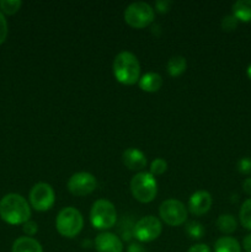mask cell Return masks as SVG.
<instances>
[{
    "label": "cell",
    "instance_id": "6da1fadb",
    "mask_svg": "<svg viewBox=\"0 0 251 252\" xmlns=\"http://www.w3.org/2000/svg\"><path fill=\"white\" fill-rule=\"evenodd\" d=\"M31 207L26 199L17 193H9L0 201V218L10 225H24L30 220Z\"/></svg>",
    "mask_w": 251,
    "mask_h": 252
},
{
    "label": "cell",
    "instance_id": "7a4b0ae2",
    "mask_svg": "<svg viewBox=\"0 0 251 252\" xmlns=\"http://www.w3.org/2000/svg\"><path fill=\"white\" fill-rule=\"evenodd\" d=\"M113 76L123 85H134L140 79V64L137 57L128 51H123L115 57L112 63Z\"/></svg>",
    "mask_w": 251,
    "mask_h": 252
},
{
    "label": "cell",
    "instance_id": "3957f363",
    "mask_svg": "<svg viewBox=\"0 0 251 252\" xmlns=\"http://www.w3.org/2000/svg\"><path fill=\"white\" fill-rule=\"evenodd\" d=\"M84 226V218L80 212L74 207L62 209L56 219V229L59 235L73 239L80 234Z\"/></svg>",
    "mask_w": 251,
    "mask_h": 252
},
{
    "label": "cell",
    "instance_id": "277c9868",
    "mask_svg": "<svg viewBox=\"0 0 251 252\" xmlns=\"http://www.w3.org/2000/svg\"><path fill=\"white\" fill-rule=\"evenodd\" d=\"M130 192L140 203H150L154 201L157 193V180L150 172H138L130 181Z\"/></svg>",
    "mask_w": 251,
    "mask_h": 252
},
{
    "label": "cell",
    "instance_id": "5b68a950",
    "mask_svg": "<svg viewBox=\"0 0 251 252\" xmlns=\"http://www.w3.org/2000/svg\"><path fill=\"white\" fill-rule=\"evenodd\" d=\"M90 221L97 230L113 228L117 221V211L112 202L107 199H97L94 202L90 211Z\"/></svg>",
    "mask_w": 251,
    "mask_h": 252
},
{
    "label": "cell",
    "instance_id": "8992f818",
    "mask_svg": "<svg viewBox=\"0 0 251 252\" xmlns=\"http://www.w3.org/2000/svg\"><path fill=\"white\" fill-rule=\"evenodd\" d=\"M155 11L152 5L144 1H135L125 10V21L133 29H144L154 21Z\"/></svg>",
    "mask_w": 251,
    "mask_h": 252
},
{
    "label": "cell",
    "instance_id": "52a82bcc",
    "mask_svg": "<svg viewBox=\"0 0 251 252\" xmlns=\"http://www.w3.org/2000/svg\"><path fill=\"white\" fill-rule=\"evenodd\" d=\"M159 216L167 225L180 226L187 220V208L179 199L170 198L160 204Z\"/></svg>",
    "mask_w": 251,
    "mask_h": 252
},
{
    "label": "cell",
    "instance_id": "ba28073f",
    "mask_svg": "<svg viewBox=\"0 0 251 252\" xmlns=\"http://www.w3.org/2000/svg\"><path fill=\"white\" fill-rule=\"evenodd\" d=\"M56 193L53 187L46 182H38L30 191V204L37 212H47L54 206Z\"/></svg>",
    "mask_w": 251,
    "mask_h": 252
},
{
    "label": "cell",
    "instance_id": "9c48e42d",
    "mask_svg": "<svg viewBox=\"0 0 251 252\" xmlns=\"http://www.w3.org/2000/svg\"><path fill=\"white\" fill-rule=\"evenodd\" d=\"M161 221L153 216L140 218L133 228V236L140 243H152L161 235Z\"/></svg>",
    "mask_w": 251,
    "mask_h": 252
},
{
    "label": "cell",
    "instance_id": "30bf717a",
    "mask_svg": "<svg viewBox=\"0 0 251 252\" xmlns=\"http://www.w3.org/2000/svg\"><path fill=\"white\" fill-rule=\"evenodd\" d=\"M66 186L71 194L76 197H84L95 191L97 187V181L93 174L81 171L71 175Z\"/></svg>",
    "mask_w": 251,
    "mask_h": 252
},
{
    "label": "cell",
    "instance_id": "8fae6325",
    "mask_svg": "<svg viewBox=\"0 0 251 252\" xmlns=\"http://www.w3.org/2000/svg\"><path fill=\"white\" fill-rule=\"evenodd\" d=\"M212 203H213V198H212L209 192L197 191L189 197L188 211L191 212V214L196 217L204 216V214L209 212Z\"/></svg>",
    "mask_w": 251,
    "mask_h": 252
},
{
    "label": "cell",
    "instance_id": "7c38bea8",
    "mask_svg": "<svg viewBox=\"0 0 251 252\" xmlns=\"http://www.w3.org/2000/svg\"><path fill=\"white\" fill-rule=\"evenodd\" d=\"M97 252H123V243L116 234L102 231L94 241Z\"/></svg>",
    "mask_w": 251,
    "mask_h": 252
},
{
    "label": "cell",
    "instance_id": "4fadbf2b",
    "mask_svg": "<svg viewBox=\"0 0 251 252\" xmlns=\"http://www.w3.org/2000/svg\"><path fill=\"white\" fill-rule=\"evenodd\" d=\"M122 161L132 171H139L142 172L143 169L147 166V157L142 150L137 149V148H128L123 152L122 154Z\"/></svg>",
    "mask_w": 251,
    "mask_h": 252
},
{
    "label": "cell",
    "instance_id": "5bb4252c",
    "mask_svg": "<svg viewBox=\"0 0 251 252\" xmlns=\"http://www.w3.org/2000/svg\"><path fill=\"white\" fill-rule=\"evenodd\" d=\"M138 84H139V88L145 93H157L161 89L162 78L160 74L152 71V73H147L140 76Z\"/></svg>",
    "mask_w": 251,
    "mask_h": 252
},
{
    "label": "cell",
    "instance_id": "9a60e30c",
    "mask_svg": "<svg viewBox=\"0 0 251 252\" xmlns=\"http://www.w3.org/2000/svg\"><path fill=\"white\" fill-rule=\"evenodd\" d=\"M12 252H43L41 244L30 236L17 238L12 244Z\"/></svg>",
    "mask_w": 251,
    "mask_h": 252
},
{
    "label": "cell",
    "instance_id": "2e32d148",
    "mask_svg": "<svg viewBox=\"0 0 251 252\" xmlns=\"http://www.w3.org/2000/svg\"><path fill=\"white\" fill-rule=\"evenodd\" d=\"M233 15L238 21L251 22V0H238L234 2Z\"/></svg>",
    "mask_w": 251,
    "mask_h": 252
},
{
    "label": "cell",
    "instance_id": "e0dca14e",
    "mask_svg": "<svg viewBox=\"0 0 251 252\" xmlns=\"http://www.w3.org/2000/svg\"><path fill=\"white\" fill-rule=\"evenodd\" d=\"M214 252H241V246L231 236H221L214 244Z\"/></svg>",
    "mask_w": 251,
    "mask_h": 252
},
{
    "label": "cell",
    "instance_id": "ac0fdd59",
    "mask_svg": "<svg viewBox=\"0 0 251 252\" xmlns=\"http://www.w3.org/2000/svg\"><path fill=\"white\" fill-rule=\"evenodd\" d=\"M187 68V62L185 59V57L182 56H174L169 59L167 62V73H169L170 76H174V78H177V76L182 75V74L186 71Z\"/></svg>",
    "mask_w": 251,
    "mask_h": 252
},
{
    "label": "cell",
    "instance_id": "d6986e66",
    "mask_svg": "<svg viewBox=\"0 0 251 252\" xmlns=\"http://www.w3.org/2000/svg\"><path fill=\"white\" fill-rule=\"evenodd\" d=\"M238 221L231 214H221L217 219V228L223 234H233L236 230Z\"/></svg>",
    "mask_w": 251,
    "mask_h": 252
},
{
    "label": "cell",
    "instance_id": "ffe728a7",
    "mask_svg": "<svg viewBox=\"0 0 251 252\" xmlns=\"http://www.w3.org/2000/svg\"><path fill=\"white\" fill-rule=\"evenodd\" d=\"M240 224L248 230H251V198H248L240 207L239 212Z\"/></svg>",
    "mask_w": 251,
    "mask_h": 252
},
{
    "label": "cell",
    "instance_id": "44dd1931",
    "mask_svg": "<svg viewBox=\"0 0 251 252\" xmlns=\"http://www.w3.org/2000/svg\"><path fill=\"white\" fill-rule=\"evenodd\" d=\"M185 230H186L187 235H188L191 239H194V240H198V239H201L202 236L204 235V233H206V230H204V226L202 225L201 223H198V221H194V220L187 223Z\"/></svg>",
    "mask_w": 251,
    "mask_h": 252
},
{
    "label": "cell",
    "instance_id": "7402d4cb",
    "mask_svg": "<svg viewBox=\"0 0 251 252\" xmlns=\"http://www.w3.org/2000/svg\"><path fill=\"white\" fill-rule=\"evenodd\" d=\"M22 2L20 0H1L0 1V10L6 15H14L21 7Z\"/></svg>",
    "mask_w": 251,
    "mask_h": 252
},
{
    "label": "cell",
    "instance_id": "603a6c76",
    "mask_svg": "<svg viewBox=\"0 0 251 252\" xmlns=\"http://www.w3.org/2000/svg\"><path fill=\"white\" fill-rule=\"evenodd\" d=\"M167 170V162L165 161L161 158H157V159L153 160L152 164H150V174L153 176H160V175L164 174Z\"/></svg>",
    "mask_w": 251,
    "mask_h": 252
},
{
    "label": "cell",
    "instance_id": "cb8c5ba5",
    "mask_svg": "<svg viewBox=\"0 0 251 252\" xmlns=\"http://www.w3.org/2000/svg\"><path fill=\"white\" fill-rule=\"evenodd\" d=\"M239 21L236 20V17L234 15H226V16L223 17L221 20V29L226 32H231L238 27Z\"/></svg>",
    "mask_w": 251,
    "mask_h": 252
},
{
    "label": "cell",
    "instance_id": "d4e9b609",
    "mask_svg": "<svg viewBox=\"0 0 251 252\" xmlns=\"http://www.w3.org/2000/svg\"><path fill=\"white\" fill-rule=\"evenodd\" d=\"M238 170L243 175H251V158H241L238 162Z\"/></svg>",
    "mask_w": 251,
    "mask_h": 252
},
{
    "label": "cell",
    "instance_id": "484cf974",
    "mask_svg": "<svg viewBox=\"0 0 251 252\" xmlns=\"http://www.w3.org/2000/svg\"><path fill=\"white\" fill-rule=\"evenodd\" d=\"M22 230H24V233L26 234L27 236H30V238H31V236L36 235L37 234V231H38V225H37L34 221L29 220L24 224V226H22Z\"/></svg>",
    "mask_w": 251,
    "mask_h": 252
},
{
    "label": "cell",
    "instance_id": "4316f807",
    "mask_svg": "<svg viewBox=\"0 0 251 252\" xmlns=\"http://www.w3.org/2000/svg\"><path fill=\"white\" fill-rule=\"evenodd\" d=\"M7 37V22L2 12L0 11V44L5 42Z\"/></svg>",
    "mask_w": 251,
    "mask_h": 252
},
{
    "label": "cell",
    "instance_id": "83f0119b",
    "mask_svg": "<svg viewBox=\"0 0 251 252\" xmlns=\"http://www.w3.org/2000/svg\"><path fill=\"white\" fill-rule=\"evenodd\" d=\"M172 2L169 1V0H159V1L155 2V9H157V11L160 12V14H165V12L169 11Z\"/></svg>",
    "mask_w": 251,
    "mask_h": 252
},
{
    "label": "cell",
    "instance_id": "f1b7e54d",
    "mask_svg": "<svg viewBox=\"0 0 251 252\" xmlns=\"http://www.w3.org/2000/svg\"><path fill=\"white\" fill-rule=\"evenodd\" d=\"M187 252H212L208 245L206 244H196V245L191 246Z\"/></svg>",
    "mask_w": 251,
    "mask_h": 252
},
{
    "label": "cell",
    "instance_id": "f546056e",
    "mask_svg": "<svg viewBox=\"0 0 251 252\" xmlns=\"http://www.w3.org/2000/svg\"><path fill=\"white\" fill-rule=\"evenodd\" d=\"M127 252H147V250H145V249L143 248V245H140V244L132 243L128 246Z\"/></svg>",
    "mask_w": 251,
    "mask_h": 252
},
{
    "label": "cell",
    "instance_id": "4dcf8cb0",
    "mask_svg": "<svg viewBox=\"0 0 251 252\" xmlns=\"http://www.w3.org/2000/svg\"><path fill=\"white\" fill-rule=\"evenodd\" d=\"M243 189L248 196L251 197V177H248V179L244 180Z\"/></svg>",
    "mask_w": 251,
    "mask_h": 252
},
{
    "label": "cell",
    "instance_id": "1f68e13d",
    "mask_svg": "<svg viewBox=\"0 0 251 252\" xmlns=\"http://www.w3.org/2000/svg\"><path fill=\"white\" fill-rule=\"evenodd\" d=\"M243 248L245 252H251V234L246 235L243 240Z\"/></svg>",
    "mask_w": 251,
    "mask_h": 252
},
{
    "label": "cell",
    "instance_id": "d6a6232c",
    "mask_svg": "<svg viewBox=\"0 0 251 252\" xmlns=\"http://www.w3.org/2000/svg\"><path fill=\"white\" fill-rule=\"evenodd\" d=\"M246 75H248L249 79L251 80V64L248 66V69H246Z\"/></svg>",
    "mask_w": 251,
    "mask_h": 252
}]
</instances>
